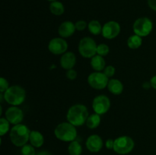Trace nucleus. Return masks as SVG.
I'll list each match as a JSON object with an SVG mask.
<instances>
[{
  "mask_svg": "<svg viewBox=\"0 0 156 155\" xmlns=\"http://www.w3.org/2000/svg\"><path fill=\"white\" fill-rule=\"evenodd\" d=\"M89 115L88 108L83 104H75L70 106L67 111L66 119L69 122L76 127L82 126L86 122Z\"/></svg>",
  "mask_w": 156,
  "mask_h": 155,
  "instance_id": "f257e3e1",
  "label": "nucleus"
},
{
  "mask_svg": "<svg viewBox=\"0 0 156 155\" xmlns=\"http://www.w3.org/2000/svg\"><path fill=\"white\" fill-rule=\"evenodd\" d=\"M30 131L26 125L18 124L10 129L9 138L16 147H23L29 141Z\"/></svg>",
  "mask_w": 156,
  "mask_h": 155,
  "instance_id": "f03ea898",
  "label": "nucleus"
},
{
  "mask_svg": "<svg viewBox=\"0 0 156 155\" xmlns=\"http://www.w3.org/2000/svg\"><path fill=\"white\" fill-rule=\"evenodd\" d=\"M3 94L4 100L12 106H19L22 104L26 98L25 90L19 85L9 87Z\"/></svg>",
  "mask_w": 156,
  "mask_h": 155,
  "instance_id": "7ed1b4c3",
  "label": "nucleus"
},
{
  "mask_svg": "<svg viewBox=\"0 0 156 155\" xmlns=\"http://www.w3.org/2000/svg\"><path fill=\"white\" fill-rule=\"evenodd\" d=\"M56 138L64 142H71L77 138V130L76 126L69 122H61L57 125L54 130Z\"/></svg>",
  "mask_w": 156,
  "mask_h": 155,
  "instance_id": "20e7f679",
  "label": "nucleus"
},
{
  "mask_svg": "<svg viewBox=\"0 0 156 155\" xmlns=\"http://www.w3.org/2000/svg\"><path fill=\"white\" fill-rule=\"evenodd\" d=\"M98 45L94 40L90 36H85L79 43V52L84 58L91 59L97 54Z\"/></svg>",
  "mask_w": 156,
  "mask_h": 155,
  "instance_id": "39448f33",
  "label": "nucleus"
},
{
  "mask_svg": "<svg viewBox=\"0 0 156 155\" xmlns=\"http://www.w3.org/2000/svg\"><path fill=\"white\" fill-rule=\"evenodd\" d=\"M135 147V142L131 137L123 135L114 140L113 150L118 154L125 155L129 153Z\"/></svg>",
  "mask_w": 156,
  "mask_h": 155,
  "instance_id": "423d86ee",
  "label": "nucleus"
},
{
  "mask_svg": "<svg viewBox=\"0 0 156 155\" xmlns=\"http://www.w3.org/2000/svg\"><path fill=\"white\" fill-rule=\"evenodd\" d=\"M133 29L135 34L143 37L151 33L153 29V23L146 17H142L135 21L133 25Z\"/></svg>",
  "mask_w": 156,
  "mask_h": 155,
  "instance_id": "0eeeda50",
  "label": "nucleus"
},
{
  "mask_svg": "<svg viewBox=\"0 0 156 155\" xmlns=\"http://www.w3.org/2000/svg\"><path fill=\"white\" fill-rule=\"evenodd\" d=\"M110 79L101 71H94L88 77V83L95 90H102L108 87Z\"/></svg>",
  "mask_w": 156,
  "mask_h": 155,
  "instance_id": "6e6552de",
  "label": "nucleus"
},
{
  "mask_svg": "<svg viewBox=\"0 0 156 155\" xmlns=\"http://www.w3.org/2000/svg\"><path fill=\"white\" fill-rule=\"evenodd\" d=\"M93 110L98 115H103L111 108V100L106 95H98L92 101Z\"/></svg>",
  "mask_w": 156,
  "mask_h": 155,
  "instance_id": "1a4fd4ad",
  "label": "nucleus"
},
{
  "mask_svg": "<svg viewBox=\"0 0 156 155\" xmlns=\"http://www.w3.org/2000/svg\"><path fill=\"white\" fill-rule=\"evenodd\" d=\"M68 43L62 37L53 38L49 42L48 50L53 55H62L66 53Z\"/></svg>",
  "mask_w": 156,
  "mask_h": 155,
  "instance_id": "9d476101",
  "label": "nucleus"
},
{
  "mask_svg": "<svg viewBox=\"0 0 156 155\" xmlns=\"http://www.w3.org/2000/svg\"><path fill=\"white\" fill-rule=\"evenodd\" d=\"M120 33V25L115 21H108L102 27V36L108 40H112L117 37Z\"/></svg>",
  "mask_w": 156,
  "mask_h": 155,
  "instance_id": "9b49d317",
  "label": "nucleus"
},
{
  "mask_svg": "<svg viewBox=\"0 0 156 155\" xmlns=\"http://www.w3.org/2000/svg\"><path fill=\"white\" fill-rule=\"evenodd\" d=\"M5 118L10 124L18 125L21 124L24 119V112L22 109L18 108V106H12L7 109L5 111Z\"/></svg>",
  "mask_w": 156,
  "mask_h": 155,
  "instance_id": "f8f14e48",
  "label": "nucleus"
},
{
  "mask_svg": "<svg viewBox=\"0 0 156 155\" xmlns=\"http://www.w3.org/2000/svg\"><path fill=\"white\" fill-rule=\"evenodd\" d=\"M87 149L91 153H98L102 149L104 142L101 136L98 135H91L87 138L85 143Z\"/></svg>",
  "mask_w": 156,
  "mask_h": 155,
  "instance_id": "ddd939ff",
  "label": "nucleus"
},
{
  "mask_svg": "<svg viewBox=\"0 0 156 155\" xmlns=\"http://www.w3.org/2000/svg\"><path fill=\"white\" fill-rule=\"evenodd\" d=\"M76 30V25L70 21H66L62 22L58 28V33L62 38H67L71 36Z\"/></svg>",
  "mask_w": 156,
  "mask_h": 155,
  "instance_id": "4468645a",
  "label": "nucleus"
},
{
  "mask_svg": "<svg viewBox=\"0 0 156 155\" xmlns=\"http://www.w3.org/2000/svg\"><path fill=\"white\" fill-rule=\"evenodd\" d=\"M59 62H60L61 67L66 71L72 69L76 63V55L73 52H66L62 55Z\"/></svg>",
  "mask_w": 156,
  "mask_h": 155,
  "instance_id": "2eb2a0df",
  "label": "nucleus"
},
{
  "mask_svg": "<svg viewBox=\"0 0 156 155\" xmlns=\"http://www.w3.org/2000/svg\"><path fill=\"white\" fill-rule=\"evenodd\" d=\"M108 89L114 95H120L123 91V84L120 80L115 78L110 79L108 84Z\"/></svg>",
  "mask_w": 156,
  "mask_h": 155,
  "instance_id": "dca6fc26",
  "label": "nucleus"
},
{
  "mask_svg": "<svg viewBox=\"0 0 156 155\" xmlns=\"http://www.w3.org/2000/svg\"><path fill=\"white\" fill-rule=\"evenodd\" d=\"M29 141L30 144L34 147H41L44 143V135L38 131H30Z\"/></svg>",
  "mask_w": 156,
  "mask_h": 155,
  "instance_id": "f3484780",
  "label": "nucleus"
},
{
  "mask_svg": "<svg viewBox=\"0 0 156 155\" xmlns=\"http://www.w3.org/2000/svg\"><path fill=\"white\" fill-rule=\"evenodd\" d=\"M105 65H106V62H105L103 56L96 54L95 56L91 58V66L95 71H104L106 67Z\"/></svg>",
  "mask_w": 156,
  "mask_h": 155,
  "instance_id": "a211bd4d",
  "label": "nucleus"
},
{
  "mask_svg": "<svg viewBox=\"0 0 156 155\" xmlns=\"http://www.w3.org/2000/svg\"><path fill=\"white\" fill-rule=\"evenodd\" d=\"M101 115L97 113H93L88 115L86 120V126L90 129H94L98 127L101 124Z\"/></svg>",
  "mask_w": 156,
  "mask_h": 155,
  "instance_id": "6ab92c4d",
  "label": "nucleus"
},
{
  "mask_svg": "<svg viewBox=\"0 0 156 155\" xmlns=\"http://www.w3.org/2000/svg\"><path fill=\"white\" fill-rule=\"evenodd\" d=\"M50 11L53 15L59 16L62 15L65 12V8H64L63 4L61 2L55 1L52 2L50 4Z\"/></svg>",
  "mask_w": 156,
  "mask_h": 155,
  "instance_id": "aec40b11",
  "label": "nucleus"
},
{
  "mask_svg": "<svg viewBox=\"0 0 156 155\" xmlns=\"http://www.w3.org/2000/svg\"><path fill=\"white\" fill-rule=\"evenodd\" d=\"M143 43V39L141 36L136 34L132 35L129 36L127 40V46L129 49L132 50H136L140 48Z\"/></svg>",
  "mask_w": 156,
  "mask_h": 155,
  "instance_id": "412c9836",
  "label": "nucleus"
},
{
  "mask_svg": "<svg viewBox=\"0 0 156 155\" xmlns=\"http://www.w3.org/2000/svg\"><path fill=\"white\" fill-rule=\"evenodd\" d=\"M102 26L97 20H92L88 24V29L93 35H98L102 33Z\"/></svg>",
  "mask_w": 156,
  "mask_h": 155,
  "instance_id": "4be33fe9",
  "label": "nucleus"
},
{
  "mask_svg": "<svg viewBox=\"0 0 156 155\" xmlns=\"http://www.w3.org/2000/svg\"><path fill=\"white\" fill-rule=\"evenodd\" d=\"M68 152L69 155H81L82 153V147L80 143L77 141L70 142L68 147Z\"/></svg>",
  "mask_w": 156,
  "mask_h": 155,
  "instance_id": "5701e85b",
  "label": "nucleus"
},
{
  "mask_svg": "<svg viewBox=\"0 0 156 155\" xmlns=\"http://www.w3.org/2000/svg\"><path fill=\"white\" fill-rule=\"evenodd\" d=\"M10 129V122L6 118H0V135L3 136L5 135Z\"/></svg>",
  "mask_w": 156,
  "mask_h": 155,
  "instance_id": "b1692460",
  "label": "nucleus"
},
{
  "mask_svg": "<svg viewBox=\"0 0 156 155\" xmlns=\"http://www.w3.org/2000/svg\"><path fill=\"white\" fill-rule=\"evenodd\" d=\"M21 155H36V150L35 147L31 144H26L23 147H21Z\"/></svg>",
  "mask_w": 156,
  "mask_h": 155,
  "instance_id": "393cba45",
  "label": "nucleus"
},
{
  "mask_svg": "<svg viewBox=\"0 0 156 155\" xmlns=\"http://www.w3.org/2000/svg\"><path fill=\"white\" fill-rule=\"evenodd\" d=\"M110 48L107 44L105 43H101L98 45L97 47V54L99 56H105L109 53Z\"/></svg>",
  "mask_w": 156,
  "mask_h": 155,
  "instance_id": "a878e982",
  "label": "nucleus"
},
{
  "mask_svg": "<svg viewBox=\"0 0 156 155\" xmlns=\"http://www.w3.org/2000/svg\"><path fill=\"white\" fill-rule=\"evenodd\" d=\"M103 72H104V74H105V75L108 78H110L113 77V76L115 74L116 68H114L113 65H108V66L105 67V68L104 69Z\"/></svg>",
  "mask_w": 156,
  "mask_h": 155,
  "instance_id": "bb28decb",
  "label": "nucleus"
},
{
  "mask_svg": "<svg viewBox=\"0 0 156 155\" xmlns=\"http://www.w3.org/2000/svg\"><path fill=\"white\" fill-rule=\"evenodd\" d=\"M75 25H76V30H79V31H82L88 27L86 21H83V20H79V21H76L75 23Z\"/></svg>",
  "mask_w": 156,
  "mask_h": 155,
  "instance_id": "cd10ccee",
  "label": "nucleus"
},
{
  "mask_svg": "<svg viewBox=\"0 0 156 155\" xmlns=\"http://www.w3.org/2000/svg\"><path fill=\"white\" fill-rule=\"evenodd\" d=\"M9 88V84L5 78L2 77L0 78V92L4 93Z\"/></svg>",
  "mask_w": 156,
  "mask_h": 155,
  "instance_id": "c85d7f7f",
  "label": "nucleus"
},
{
  "mask_svg": "<svg viewBox=\"0 0 156 155\" xmlns=\"http://www.w3.org/2000/svg\"><path fill=\"white\" fill-rule=\"evenodd\" d=\"M77 71H76L75 69H73V68H72V69H69V70H67L66 73V78L68 79H69V80H75V79L77 78Z\"/></svg>",
  "mask_w": 156,
  "mask_h": 155,
  "instance_id": "c756f323",
  "label": "nucleus"
},
{
  "mask_svg": "<svg viewBox=\"0 0 156 155\" xmlns=\"http://www.w3.org/2000/svg\"><path fill=\"white\" fill-rule=\"evenodd\" d=\"M114 140L111 139V138H108V140L105 142V147L108 150H111V149H114Z\"/></svg>",
  "mask_w": 156,
  "mask_h": 155,
  "instance_id": "7c9ffc66",
  "label": "nucleus"
},
{
  "mask_svg": "<svg viewBox=\"0 0 156 155\" xmlns=\"http://www.w3.org/2000/svg\"><path fill=\"white\" fill-rule=\"evenodd\" d=\"M148 5L152 10L156 12V0H147Z\"/></svg>",
  "mask_w": 156,
  "mask_h": 155,
  "instance_id": "2f4dec72",
  "label": "nucleus"
},
{
  "mask_svg": "<svg viewBox=\"0 0 156 155\" xmlns=\"http://www.w3.org/2000/svg\"><path fill=\"white\" fill-rule=\"evenodd\" d=\"M149 82H150L152 88L156 90V75H154L153 77H152V78L150 79V81Z\"/></svg>",
  "mask_w": 156,
  "mask_h": 155,
  "instance_id": "473e14b6",
  "label": "nucleus"
},
{
  "mask_svg": "<svg viewBox=\"0 0 156 155\" xmlns=\"http://www.w3.org/2000/svg\"><path fill=\"white\" fill-rule=\"evenodd\" d=\"M143 88L146 90H149V88H152L150 82H144V83L143 84Z\"/></svg>",
  "mask_w": 156,
  "mask_h": 155,
  "instance_id": "72a5a7b5",
  "label": "nucleus"
},
{
  "mask_svg": "<svg viewBox=\"0 0 156 155\" xmlns=\"http://www.w3.org/2000/svg\"><path fill=\"white\" fill-rule=\"evenodd\" d=\"M36 155H52L51 153L47 150H42V151H40L37 153Z\"/></svg>",
  "mask_w": 156,
  "mask_h": 155,
  "instance_id": "f704fd0d",
  "label": "nucleus"
},
{
  "mask_svg": "<svg viewBox=\"0 0 156 155\" xmlns=\"http://www.w3.org/2000/svg\"><path fill=\"white\" fill-rule=\"evenodd\" d=\"M47 1H49V2H55V1H57V0H47Z\"/></svg>",
  "mask_w": 156,
  "mask_h": 155,
  "instance_id": "c9c22d12",
  "label": "nucleus"
}]
</instances>
